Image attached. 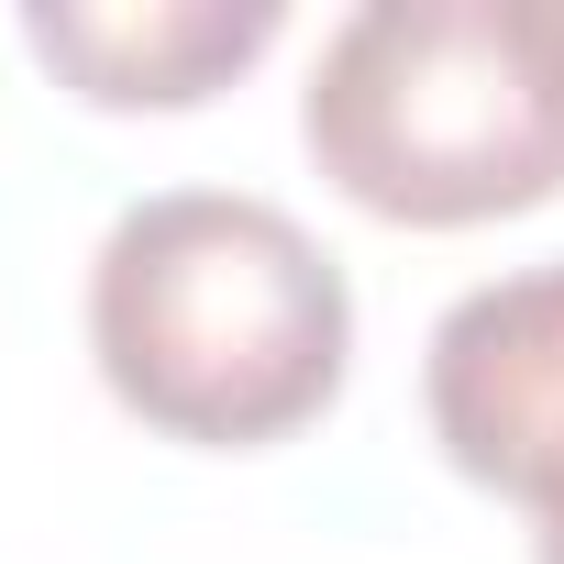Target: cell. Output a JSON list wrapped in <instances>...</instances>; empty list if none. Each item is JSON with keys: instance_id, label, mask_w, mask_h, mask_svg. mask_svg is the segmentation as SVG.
<instances>
[{"instance_id": "3", "label": "cell", "mask_w": 564, "mask_h": 564, "mask_svg": "<svg viewBox=\"0 0 564 564\" xmlns=\"http://www.w3.org/2000/svg\"><path fill=\"white\" fill-rule=\"evenodd\" d=\"M432 443L487 498L564 520V254L465 289L421 344Z\"/></svg>"}, {"instance_id": "4", "label": "cell", "mask_w": 564, "mask_h": 564, "mask_svg": "<svg viewBox=\"0 0 564 564\" xmlns=\"http://www.w3.org/2000/svg\"><path fill=\"white\" fill-rule=\"evenodd\" d=\"M276 0H34L23 45L100 111H188L276 45Z\"/></svg>"}, {"instance_id": "5", "label": "cell", "mask_w": 564, "mask_h": 564, "mask_svg": "<svg viewBox=\"0 0 564 564\" xmlns=\"http://www.w3.org/2000/svg\"><path fill=\"white\" fill-rule=\"evenodd\" d=\"M542 564H564V520H542Z\"/></svg>"}, {"instance_id": "2", "label": "cell", "mask_w": 564, "mask_h": 564, "mask_svg": "<svg viewBox=\"0 0 564 564\" xmlns=\"http://www.w3.org/2000/svg\"><path fill=\"white\" fill-rule=\"evenodd\" d=\"M322 177L410 232L542 210L564 188V56L542 0H366L300 89Z\"/></svg>"}, {"instance_id": "1", "label": "cell", "mask_w": 564, "mask_h": 564, "mask_svg": "<svg viewBox=\"0 0 564 564\" xmlns=\"http://www.w3.org/2000/svg\"><path fill=\"white\" fill-rule=\"evenodd\" d=\"M89 355L144 432L254 454L344 399L355 289L300 210L254 188H155L89 254Z\"/></svg>"}, {"instance_id": "6", "label": "cell", "mask_w": 564, "mask_h": 564, "mask_svg": "<svg viewBox=\"0 0 564 564\" xmlns=\"http://www.w3.org/2000/svg\"><path fill=\"white\" fill-rule=\"evenodd\" d=\"M542 12H553V56H564V0H542Z\"/></svg>"}]
</instances>
